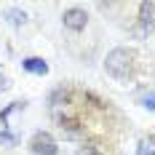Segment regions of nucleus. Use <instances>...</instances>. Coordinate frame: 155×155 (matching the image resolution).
<instances>
[{"label":"nucleus","mask_w":155,"mask_h":155,"mask_svg":"<svg viewBox=\"0 0 155 155\" xmlns=\"http://www.w3.org/2000/svg\"><path fill=\"white\" fill-rule=\"evenodd\" d=\"M8 86H11V80H8V75H5V70L0 67V91H8Z\"/></svg>","instance_id":"obj_9"},{"label":"nucleus","mask_w":155,"mask_h":155,"mask_svg":"<svg viewBox=\"0 0 155 155\" xmlns=\"http://www.w3.org/2000/svg\"><path fill=\"white\" fill-rule=\"evenodd\" d=\"M139 155H155V139H142L139 142Z\"/></svg>","instance_id":"obj_7"},{"label":"nucleus","mask_w":155,"mask_h":155,"mask_svg":"<svg viewBox=\"0 0 155 155\" xmlns=\"http://www.w3.org/2000/svg\"><path fill=\"white\" fill-rule=\"evenodd\" d=\"M75 155H99V150H96V147H91V144H86V147H80Z\"/></svg>","instance_id":"obj_11"},{"label":"nucleus","mask_w":155,"mask_h":155,"mask_svg":"<svg viewBox=\"0 0 155 155\" xmlns=\"http://www.w3.org/2000/svg\"><path fill=\"white\" fill-rule=\"evenodd\" d=\"M139 35H153L155 32V3L144 0L139 5Z\"/></svg>","instance_id":"obj_3"},{"label":"nucleus","mask_w":155,"mask_h":155,"mask_svg":"<svg viewBox=\"0 0 155 155\" xmlns=\"http://www.w3.org/2000/svg\"><path fill=\"white\" fill-rule=\"evenodd\" d=\"M5 19H8V24H11V27H24L27 14H24V11H19V8H8V11H5Z\"/></svg>","instance_id":"obj_6"},{"label":"nucleus","mask_w":155,"mask_h":155,"mask_svg":"<svg viewBox=\"0 0 155 155\" xmlns=\"http://www.w3.org/2000/svg\"><path fill=\"white\" fill-rule=\"evenodd\" d=\"M104 70L112 78H128L134 70V54L126 51V48H112L104 59Z\"/></svg>","instance_id":"obj_1"},{"label":"nucleus","mask_w":155,"mask_h":155,"mask_svg":"<svg viewBox=\"0 0 155 155\" xmlns=\"http://www.w3.org/2000/svg\"><path fill=\"white\" fill-rule=\"evenodd\" d=\"M0 144H16V137L11 131H0Z\"/></svg>","instance_id":"obj_8"},{"label":"nucleus","mask_w":155,"mask_h":155,"mask_svg":"<svg viewBox=\"0 0 155 155\" xmlns=\"http://www.w3.org/2000/svg\"><path fill=\"white\" fill-rule=\"evenodd\" d=\"M62 21H64L67 30L80 32V30H86V24H88V14H86L83 8H67L64 16H62Z\"/></svg>","instance_id":"obj_4"},{"label":"nucleus","mask_w":155,"mask_h":155,"mask_svg":"<svg viewBox=\"0 0 155 155\" xmlns=\"http://www.w3.org/2000/svg\"><path fill=\"white\" fill-rule=\"evenodd\" d=\"M24 70L27 72H32V75H46L48 72V64L43 62V59H38V56H30V59H24Z\"/></svg>","instance_id":"obj_5"},{"label":"nucleus","mask_w":155,"mask_h":155,"mask_svg":"<svg viewBox=\"0 0 155 155\" xmlns=\"http://www.w3.org/2000/svg\"><path fill=\"white\" fill-rule=\"evenodd\" d=\"M142 104L147 110H155V94H144V99H142Z\"/></svg>","instance_id":"obj_10"},{"label":"nucleus","mask_w":155,"mask_h":155,"mask_svg":"<svg viewBox=\"0 0 155 155\" xmlns=\"http://www.w3.org/2000/svg\"><path fill=\"white\" fill-rule=\"evenodd\" d=\"M30 147H32V155H56V142L48 131H35Z\"/></svg>","instance_id":"obj_2"}]
</instances>
